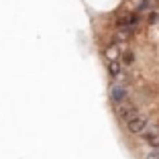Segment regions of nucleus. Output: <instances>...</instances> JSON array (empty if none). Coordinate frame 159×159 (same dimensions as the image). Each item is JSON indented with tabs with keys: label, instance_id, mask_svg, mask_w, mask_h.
Listing matches in <instances>:
<instances>
[{
	"label": "nucleus",
	"instance_id": "f257e3e1",
	"mask_svg": "<svg viewBox=\"0 0 159 159\" xmlns=\"http://www.w3.org/2000/svg\"><path fill=\"white\" fill-rule=\"evenodd\" d=\"M139 23H141L139 12H125L116 19V27L120 29L122 33H129V35H133V31L139 27Z\"/></svg>",
	"mask_w": 159,
	"mask_h": 159
},
{
	"label": "nucleus",
	"instance_id": "f03ea898",
	"mask_svg": "<svg viewBox=\"0 0 159 159\" xmlns=\"http://www.w3.org/2000/svg\"><path fill=\"white\" fill-rule=\"evenodd\" d=\"M108 96H110V102H112L114 106H122V104L129 100V88H126L125 84H120V82H116V84L110 86Z\"/></svg>",
	"mask_w": 159,
	"mask_h": 159
},
{
	"label": "nucleus",
	"instance_id": "7ed1b4c3",
	"mask_svg": "<svg viewBox=\"0 0 159 159\" xmlns=\"http://www.w3.org/2000/svg\"><path fill=\"white\" fill-rule=\"evenodd\" d=\"M147 126H149V116H147V114H137V116H133L131 120L126 122V129H129L133 135H141V133H145Z\"/></svg>",
	"mask_w": 159,
	"mask_h": 159
},
{
	"label": "nucleus",
	"instance_id": "20e7f679",
	"mask_svg": "<svg viewBox=\"0 0 159 159\" xmlns=\"http://www.w3.org/2000/svg\"><path fill=\"white\" fill-rule=\"evenodd\" d=\"M116 114H118V116H120L125 122H129L133 116H137L139 112H137V106H135V104H122V106H118Z\"/></svg>",
	"mask_w": 159,
	"mask_h": 159
},
{
	"label": "nucleus",
	"instance_id": "39448f33",
	"mask_svg": "<svg viewBox=\"0 0 159 159\" xmlns=\"http://www.w3.org/2000/svg\"><path fill=\"white\" fill-rule=\"evenodd\" d=\"M143 141H145L149 147H153V149H159V131H157V129L145 131V135H143Z\"/></svg>",
	"mask_w": 159,
	"mask_h": 159
},
{
	"label": "nucleus",
	"instance_id": "423d86ee",
	"mask_svg": "<svg viewBox=\"0 0 159 159\" xmlns=\"http://www.w3.org/2000/svg\"><path fill=\"white\" fill-rule=\"evenodd\" d=\"M108 74L112 75V78H120L122 75V66L118 63V61H110V63H108Z\"/></svg>",
	"mask_w": 159,
	"mask_h": 159
},
{
	"label": "nucleus",
	"instance_id": "0eeeda50",
	"mask_svg": "<svg viewBox=\"0 0 159 159\" xmlns=\"http://www.w3.org/2000/svg\"><path fill=\"white\" fill-rule=\"evenodd\" d=\"M153 6H155V2L153 0H141L139 4H137V12H151L153 10Z\"/></svg>",
	"mask_w": 159,
	"mask_h": 159
},
{
	"label": "nucleus",
	"instance_id": "6e6552de",
	"mask_svg": "<svg viewBox=\"0 0 159 159\" xmlns=\"http://www.w3.org/2000/svg\"><path fill=\"white\" fill-rule=\"evenodd\" d=\"M133 61H135V51H133V49L122 51V66H131Z\"/></svg>",
	"mask_w": 159,
	"mask_h": 159
},
{
	"label": "nucleus",
	"instance_id": "1a4fd4ad",
	"mask_svg": "<svg viewBox=\"0 0 159 159\" xmlns=\"http://www.w3.org/2000/svg\"><path fill=\"white\" fill-rule=\"evenodd\" d=\"M147 23H149V25H157L159 23V12H157V10H151V12H149Z\"/></svg>",
	"mask_w": 159,
	"mask_h": 159
},
{
	"label": "nucleus",
	"instance_id": "9d476101",
	"mask_svg": "<svg viewBox=\"0 0 159 159\" xmlns=\"http://www.w3.org/2000/svg\"><path fill=\"white\" fill-rule=\"evenodd\" d=\"M106 55H108V57H110V59L114 61V57L118 55V49H116V47H114V45H112V47H108V49H106Z\"/></svg>",
	"mask_w": 159,
	"mask_h": 159
},
{
	"label": "nucleus",
	"instance_id": "9b49d317",
	"mask_svg": "<svg viewBox=\"0 0 159 159\" xmlns=\"http://www.w3.org/2000/svg\"><path fill=\"white\" fill-rule=\"evenodd\" d=\"M145 159H159V149H153L145 155Z\"/></svg>",
	"mask_w": 159,
	"mask_h": 159
}]
</instances>
